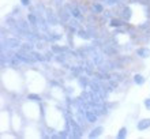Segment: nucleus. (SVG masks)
<instances>
[{
    "instance_id": "f8f14e48",
    "label": "nucleus",
    "mask_w": 150,
    "mask_h": 139,
    "mask_svg": "<svg viewBox=\"0 0 150 139\" xmlns=\"http://www.w3.org/2000/svg\"><path fill=\"white\" fill-rule=\"evenodd\" d=\"M21 4L25 6V7H29L30 6V0H21Z\"/></svg>"
},
{
    "instance_id": "6e6552de",
    "label": "nucleus",
    "mask_w": 150,
    "mask_h": 139,
    "mask_svg": "<svg viewBox=\"0 0 150 139\" xmlns=\"http://www.w3.org/2000/svg\"><path fill=\"white\" fill-rule=\"evenodd\" d=\"M87 119H89V121H90V123H94L97 117H96V115L93 113V112H87Z\"/></svg>"
},
{
    "instance_id": "f257e3e1",
    "label": "nucleus",
    "mask_w": 150,
    "mask_h": 139,
    "mask_svg": "<svg viewBox=\"0 0 150 139\" xmlns=\"http://www.w3.org/2000/svg\"><path fill=\"white\" fill-rule=\"evenodd\" d=\"M138 130L139 131H143V130H147L150 127V119H142L141 121H138Z\"/></svg>"
},
{
    "instance_id": "1a4fd4ad",
    "label": "nucleus",
    "mask_w": 150,
    "mask_h": 139,
    "mask_svg": "<svg viewBox=\"0 0 150 139\" xmlns=\"http://www.w3.org/2000/svg\"><path fill=\"white\" fill-rule=\"evenodd\" d=\"M71 12H72V15H74L75 18H79V16H81V11H79V8H76V7L71 8Z\"/></svg>"
},
{
    "instance_id": "423d86ee",
    "label": "nucleus",
    "mask_w": 150,
    "mask_h": 139,
    "mask_svg": "<svg viewBox=\"0 0 150 139\" xmlns=\"http://www.w3.org/2000/svg\"><path fill=\"white\" fill-rule=\"evenodd\" d=\"M101 132H103V128L101 127L94 128V130L91 131V134H89V138H97L98 135H101Z\"/></svg>"
},
{
    "instance_id": "9d476101",
    "label": "nucleus",
    "mask_w": 150,
    "mask_h": 139,
    "mask_svg": "<svg viewBox=\"0 0 150 139\" xmlns=\"http://www.w3.org/2000/svg\"><path fill=\"white\" fill-rule=\"evenodd\" d=\"M126 132H127V130H126V128H122V130L119 131V134H117V138H119V139L124 138V136H126Z\"/></svg>"
},
{
    "instance_id": "f03ea898",
    "label": "nucleus",
    "mask_w": 150,
    "mask_h": 139,
    "mask_svg": "<svg viewBox=\"0 0 150 139\" xmlns=\"http://www.w3.org/2000/svg\"><path fill=\"white\" fill-rule=\"evenodd\" d=\"M131 15H132V11H131V8L128 7V6H126V7L123 8V11H122L123 20H130Z\"/></svg>"
},
{
    "instance_id": "2eb2a0df",
    "label": "nucleus",
    "mask_w": 150,
    "mask_h": 139,
    "mask_svg": "<svg viewBox=\"0 0 150 139\" xmlns=\"http://www.w3.org/2000/svg\"><path fill=\"white\" fill-rule=\"evenodd\" d=\"M145 107H146L147 109H150V98H146V99H145Z\"/></svg>"
},
{
    "instance_id": "20e7f679",
    "label": "nucleus",
    "mask_w": 150,
    "mask_h": 139,
    "mask_svg": "<svg viewBox=\"0 0 150 139\" xmlns=\"http://www.w3.org/2000/svg\"><path fill=\"white\" fill-rule=\"evenodd\" d=\"M91 10L96 12V14H101V12L104 11V7L101 3H94L93 6H91Z\"/></svg>"
},
{
    "instance_id": "7ed1b4c3",
    "label": "nucleus",
    "mask_w": 150,
    "mask_h": 139,
    "mask_svg": "<svg viewBox=\"0 0 150 139\" xmlns=\"http://www.w3.org/2000/svg\"><path fill=\"white\" fill-rule=\"evenodd\" d=\"M137 55L139 56V57H149L150 56V51L147 49V48H139V49H137Z\"/></svg>"
},
{
    "instance_id": "ddd939ff",
    "label": "nucleus",
    "mask_w": 150,
    "mask_h": 139,
    "mask_svg": "<svg viewBox=\"0 0 150 139\" xmlns=\"http://www.w3.org/2000/svg\"><path fill=\"white\" fill-rule=\"evenodd\" d=\"M29 20H30V22H32V23H36V16H34V14H30V15H29Z\"/></svg>"
},
{
    "instance_id": "0eeeda50",
    "label": "nucleus",
    "mask_w": 150,
    "mask_h": 139,
    "mask_svg": "<svg viewBox=\"0 0 150 139\" xmlns=\"http://www.w3.org/2000/svg\"><path fill=\"white\" fill-rule=\"evenodd\" d=\"M134 82L137 85H143V83H145V78H143L142 75L137 74V75H134Z\"/></svg>"
},
{
    "instance_id": "9b49d317",
    "label": "nucleus",
    "mask_w": 150,
    "mask_h": 139,
    "mask_svg": "<svg viewBox=\"0 0 150 139\" xmlns=\"http://www.w3.org/2000/svg\"><path fill=\"white\" fill-rule=\"evenodd\" d=\"M29 98L33 99V101H40V99H41L40 98V95H37V94H30L29 95Z\"/></svg>"
},
{
    "instance_id": "39448f33",
    "label": "nucleus",
    "mask_w": 150,
    "mask_h": 139,
    "mask_svg": "<svg viewBox=\"0 0 150 139\" xmlns=\"http://www.w3.org/2000/svg\"><path fill=\"white\" fill-rule=\"evenodd\" d=\"M109 25H111L112 28H119V26H122L123 25V20L117 19V18H112V19L109 20Z\"/></svg>"
},
{
    "instance_id": "4468645a",
    "label": "nucleus",
    "mask_w": 150,
    "mask_h": 139,
    "mask_svg": "<svg viewBox=\"0 0 150 139\" xmlns=\"http://www.w3.org/2000/svg\"><path fill=\"white\" fill-rule=\"evenodd\" d=\"M119 0H107V4L108 6H115V4H117Z\"/></svg>"
}]
</instances>
